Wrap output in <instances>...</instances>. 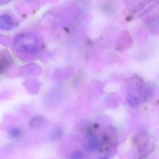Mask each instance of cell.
Wrapping results in <instances>:
<instances>
[{"label": "cell", "mask_w": 159, "mask_h": 159, "mask_svg": "<svg viewBox=\"0 0 159 159\" xmlns=\"http://www.w3.org/2000/svg\"><path fill=\"white\" fill-rule=\"evenodd\" d=\"M8 133L10 137L12 138H17L19 137L22 134V131L20 128L14 127L9 130Z\"/></svg>", "instance_id": "7"}, {"label": "cell", "mask_w": 159, "mask_h": 159, "mask_svg": "<svg viewBox=\"0 0 159 159\" xmlns=\"http://www.w3.org/2000/svg\"><path fill=\"white\" fill-rule=\"evenodd\" d=\"M129 102L131 106L133 107H137L140 104V101L138 97L132 95L130 96L129 98Z\"/></svg>", "instance_id": "8"}, {"label": "cell", "mask_w": 159, "mask_h": 159, "mask_svg": "<svg viewBox=\"0 0 159 159\" xmlns=\"http://www.w3.org/2000/svg\"><path fill=\"white\" fill-rule=\"evenodd\" d=\"M63 130L59 127L54 129L50 133L49 139L52 142H57L59 141L63 135Z\"/></svg>", "instance_id": "4"}, {"label": "cell", "mask_w": 159, "mask_h": 159, "mask_svg": "<svg viewBox=\"0 0 159 159\" xmlns=\"http://www.w3.org/2000/svg\"><path fill=\"white\" fill-rule=\"evenodd\" d=\"M37 40L35 35L31 33H22L16 36L12 42L14 53L21 59L27 57L36 51Z\"/></svg>", "instance_id": "1"}, {"label": "cell", "mask_w": 159, "mask_h": 159, "mask_svg": "<svg viewBox=\"0 0 159 159\" xmlns=\"http://www.w3.org/2000/svg\"><path fill=\"white\" fill-rule=\"evenodd\" d=\"M72 158L73 159H83L84 154L82 151L76 150L73 152L72 154Z\"/></svg>", "instance_id": "9"}, {"label": "cell", "mask_w": 159, "mask_h": 159, "mask_svg": "<svg viewBox=\"0 0 159 159\" xmlns=\"http://www.w3.org/2000/svg\"><path fill=\"white\" fill-rule=\"evenodd\" d=\"M14 26V20L11 16L7 14H2L0 16V30H10Z\"/></svg>", "instance_id": "2"}, {"label": "cell", "mask_w": 159, "mask_h": 159, "mask_svg": "<svg viewBox=\"0 0 159 159\" xmlns=\"http://www.w3.org/2000/svg\"><path fill=\"white\" fill-rule=\"evenodd\" d=\"M153 89L150 87L141 86L139 89V100L140 102H144L151 96Z\"/></svg>", "instance_id": "3"}, {"label": "cell", "mask_w": 159, "mask_h": 159, "mask_svg": "<svg viewBox=\"0 0 159 159\" xmlns=\"http://www.w3.org/2000/svg\"><path fill=\"white\" fill-rule=\"evenodd\" d=\"M12 1V0H0V5H3L8 3Z\"/></svg>", "instance_id": "10"}, {"label": "cell", "mask_w": 159, "mask_h": 159, "mask_svg": "<svg viewBox=\"0 0 159 159\" xmlns=\"http://www.w3.org/2000/svg\"><path fill=\"white\" fill-rule=\"evenodd\" d=\"M99 159H108L107 157H100Z\"/></svg>", "instance_id": "11"}, {"label": "cell", "mask_w": 159, "mask_h": 159, "mask_svg": "<svg viewBox=\"0 0 159 159\" xmlns=\"http://www.w3.org/2000/svg\"><path fill=\"white\" fill-rule=\"evenodd\" d=\"M29 1H31V2H35V1H38V0H28Z\"/></svg>", "instance_id": "12"}, {"label": "cell", "mask_w": 159, "mask_h": 159, "mask_svg": "<svg viewBox=\"0 0 159 159\" xmlns=\"http://www.w3.org/2000/svg\"><path fill=\"white\" fill-rule=\"evenodd\" d=\"M44 123V120L43 118L40 116H35L32 118L30 120V127L33 129H38L42 127Z\"/></svg>", "instance_id": "5"}, {"label": "cell", "mask_w": 159, "mask_h": 159, "mask_svg": "<svg viewBox=\"0 0 159 159\" xmlns=\"http://www.w3.org/2000/svg\"><path fill=\"white\" fill-rule=\"evenodd\" d=\"M99 147L98 140L94 137H92L89 139L85 146V148L88 151H93L97 149Z\"/></svg>", "instance_id": "6"}]
</instances>
